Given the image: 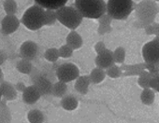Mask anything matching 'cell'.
<instances>
[{
  "label": "cell",
  "instance_id": "obj_1",
  "mask_svg": "<svg viewBox=\"0 0 159 123\" xmlns=\"http://www.w3.org/2000/svg\"><path fill=\"white\" fill-rule=\"evenodd\" d=\"M136 21L134 26L137 28H145L153 23L159 11V6L154 0H141L135 6Z\"/></svg>",
  "mask_w": 159,
  "mask_h": 123
},
{
  "label": "cell",
  "instance_id": "obj_2",
  "mask_svg": "<svg viewBox=\"0 0 159 123\" xmlns=\"http://www.w3.org/2000/svg\"><path fill=\"white\" fill-rule=\"evenodd\" d=\"M75 8L84 18L98 19L106 13L104 0H75Z\"/></svg>",
  "mask_w": 159,
  "mask_h": 123
},
{
  "label": "cell",
  "instance_id": "obj_3",
  "mask_svg": "<svg viewBox=\"0 0 159 123\" xmlns=\"http://www.w3.org/2000/svg\"><path fill=\"white\" fill-rule=\"evenodd\" d=\"M136 4L133 0H108L106 3V13L112 20H126L134 11Z\"/></svg>",
  "mask_w": 159,
  "mask_h": 123
},
{
  "label": "cell",
  "instance_id": "obj_4",
  "mask_svg": "<svg viewBox=\"0 0 159 123\" xmlns=\"http://www.w3.org/2000/svg\"><path fill=\"white\" fill-rule=\"evenodd\" d=\"M57 21L65 27L72 30H76L82 23L84 17L81 15L75 7L63 6L55 10Z\"/></svg>",
  "mask_w": 159,
  "mask_h": 123
},
{
  "label": "cell",
  "instance_id": "obj_5",
  "mask_svg": "<svg viewBox=\"0 0 159 123\" xmlns=\"http://www.w3.org/2000/svg\"><path fill=\"white\" fill-rule=\"evenodd\" d=\"M44 11L45 9H43L38 4H35L25 11L20 22L27 29L31 31H37L42 26H44Z\"/></svg>",
  "mask_w": 159,
  "mask_h": 123
},
{
  "label": "cell",
  "instance_id": "obj_6",
  "mask_svg": "<svg viewBox=\"0 0 159 123\" xmlns=\"http://www.w3.org/2000/svg\"><path fill=\"white\" fill-rule=\"evenodd\" d=\"M56 78L59 81L68 83L76 80L80 76L79 67L72 63H62L55 71Z\"/></svg>",
  "mask_w": 159,
  "mask_h": 123
},
{
  "label": "cell",
  "instance_id": "obj_7",
  "mask_svg": "<svg viewBox=\"0 0 159 123\" xmlns=\"http://www.w3.org/2000/svg\"><path fill=\"white\" fill-rule=\"evenodd\" d=\"M142 57L144 63L159 66V40L152 39L142 47Z\"/></svg>",
  "mask_w": 159,
  "mask_h": 123
},
{
  "label": "cell",
  "instance_id": "obj_8",
  "mask_svg": "<svg viewBox=\"0 0 159 123\" xmlns=\"http://www.w3.org/2000/svg\"><path fill=\"white\" fill-rule=\"evenodd\" d=\"M20 57L21 59L28 60L33 62L39 54V46L36 42L27 40L25 41L20 47Z\"/></svg>",
  "mask_w": 159,
  "mask_h": 123
},
{
  "label": "cell",
  "instance_id": "obj_9",
  "mask_svg": "<svg viewBox=\"0 0 159 123\" xmlns=\"http://www.w3.org/2000/svg\"><path fill=\"white\" fill-rule=\"evenodd\" d=\"M20 23L21 22L16 15H6L1 20V23H0L1 32L6 36L11 35L18 30Z\"/></svg>",
  "mask_w": 159,
  "mask_h": 123
},
{
  "label": "cell",
  "instance_id": "obj_10",
  "mask_svg": "<svg viewBox=\"0 0 159 123\" xmlns=\"http://www.w3.org/2000/svg\"><path fill=\"white\" fill-rule=\"evenodd\" d=\"M95 64L97 67L102 68V69H107L108 67L114 65L113 61V56H112V50L106 49L105 50L98 53L97 57L95 58Z\"/></svg>",
  "mask_w": 159,
  "mask_h": 123
},
{
  "label": "cell",
  "instance_id": "obj_11",
  "mask_svg": "<svg viewBox=\"0 0 159 123\" xmlns=\"http://www.w3.org/2000/svg\"><path fill=\"white\" fill-rule=\"evenodd\" d=\"M32 85H34L36 87V89L39 91V92L40 93L41 96L50 95L52 92V82L42 75H40L37 79H35L34 82L32 83Z\"/></svg>",
  "mask_w": 159,
  "mask_h": 123
},
{
  "label": "cell",
  "instance_id": "obj_12",
  "mask_svg": "<svg viewBox=\"0 0 159 123\" xmlns=\"http://www.w3.org/2000/svg\"><path fill=\"white\" fill-rule=\"evenodd\" d=\"M0 92H1L2 98L7 102L14 101L18 97V91H16L14 85L6 80L0 84Z\"/></svg>",
  "mask_w": 159,
  "mask_h": 123
},
{
  "label": "cell",
  "instance_id": "obj_13",
  "mask_svg": "<svg viewBox=\"0 0 159 123\" xmlns=\"http://www.w3.org/2000/svg\"><path fill=\"white\" fill-rule=\"evenodd\" d=\"M40 97H41L40 93L36 89V87L32 84L30 86H27L25 89V91L22 92V99L24 103H25L26 104L31 105L36 104L40 99Z\"/></svg>",
  "mask_w": 159,
  "mask_h": 123
},
{
  "label": "cell",
  "instance_id": "obj_14",
  "mask_svg": "<svg viewBox=\"0 0 159 123\" xmlns=\"http://www.w3.org/2000/svg\"><path fill=\"white\" fill-rule=\"evenodd\" d=\"M66 44L69 46L73 50L81 49L84 45V39L79 33L72 30L66 37Z\"/></svg>",
  "mask_w": 159,
  "mask_h": 123
},
{
  "label": "cell",
  "instance_id": "obj_15",
  "mask_svg": "<svg viewBox=\"0 0 159 123\" xmlns=\"http://www.w3.org/2000/svg\"><path fill=\"white\" fill-rule=\"evenodd\" d=\"M90 85H91V81H90L88 75L79 76V78L75 80L74 88H75L76 91H78L80 94L85 95V94H87V92L89 91Z\"/></svg>",
  "mask_w": 159,
  "mask_h": 123
},
{
  "label": "cell",
  "instance_id": "obj_16",
  "mask_svg": "<svg viewBox=\"0 0 159 123\" xmlns=\"http://www.w3.org/2000/svg\"><path fill=\"white\" fill-rule=\"evenodd\" d=\"M61 107L66 111H74L79 106V101L77 97H75L72 94H66L64 97L61 98L60 101Z\"/></svg>",
  "mask_w": 159,
  "mask_h": 123
},
{
  "label": "cell",
  "instance_id": "obj_17",
  "mask_svg": "<svg viewBox=\"0 0 159 123\" xmlns=\"http://www.w3.org/2000/svg\"><path fill=\"white\" fill-rule=\"evenodd\" d=\"M12 116L5 99L0 101V123H11Z\"/></svg>",
  "mask_w": 159,
  "mask_h": 123
},
{
  "label": "cell",
  "instance_id": "obj_18",
  "mask_svg": "<svg viewBox=\"0 0 159 123\" xmlns=\"http://www.w3.org/2000/svg\"><path fill=\"white\" fill-rule=\"evenodd\" d=\"M35 1L43 9L46 8L51 10H57L60 7L65 6L67 0H35Z\"/></svg>",
  "mask_w": 159,
  "mask_h": 123
},
{
  "label": "cell",
  "instance_id": "obj_19",
  "mask_svg": "<svg viewBox=\"0 0 159 123\" xmlns=\"http://www.w3.org/2000/svg\"><path fill=\"white\" fill-rule=\"evenodd\" d=\"M67 91V84L62 81L57 80L56 82L52 83V92L51 94L56 98H62L66 94Z\"/></svg>",
  "mask_w": 159,
  "mask_h": 123
},
{
  "label": "cell",
  "instance_id": "obj_20",
  "mask_svg": "<svg viewBox=\"0 0 159 123\" xmlns=\"http://www.w3.org/2000/svg\"><path fill=\"white\" fill-rule=\"evenodd\" d=\"M15 67H16L17 71H19L20 73H22L24 75H29L32 72V70L34 68V66H33L31 61L25 60V59H20L19 61L16 62Z\"/></svg>",
  "mask_w": 159,
  "mask_h": 123
},
{
  "label": "cell",
  "instance_id": "obj_21",
  "mask_svg": "<svg viewBox=\"0 0 159 123\" xmlns=\"http://www.w3.org/2000/svg\"><path fill=\"white\" fill-rule=\"evenodd\" d=\"M39 69L40 70L42 76H44L45 78H47L53 83V79L56 78V75H55V69L53 68L52 64L49 63V62H46V63H43L41 65V66Z\"/></svg>",
  "mask_w": 159,
  "mask_h": 123
},
{
  "label": "cell",
  "instance_id": "obj_22",
  "mask_svg": "<svg viewBox=\"0 0 159 123\" xmlns=\"http://www.w3.org/2000/svg\"><path fill=\"white\" fill-rule=\"evenodd\" d=\"M88 76H89V78H90L91 83H93V84H99V83H101L105 79V78H106V72H105L104 69L96 66L91 71L90 75H88Z\"/></svg>",
  "mask_w": 159,
  "mask_h": 123
},
{
  "label": "cell",
  "instance_id": "obj_23",
  "mask_svg": "<svg viewBox=\"0 0 159 123\" xmlns=\"http://www.w3.org/2000/svg\"><path fill=\"white\" fill-rule=\"evenodd\" d=\"M155 92L152 89H143L140 93V101L145 105H151L154 102Z\"/></svg>",
  "mask_w": 159,
  "mask_h": 123
},
{
  "label": "cell",
  "instance_id": "obj_24",
  "mask_svg": "<svg viewBox=\"0 0 159 123\" xmlns=\"http://www.w3.org/2000/svg\"><path fill=\"white\" fill-rule=\"evenodd\" d=\"M44 115L39 109H32L27 113V120L29 123H43Z\"/></svg>",
  "mask_w": 159,
  "mask_h": 123
},
{
  "label": "cell",
  "instance_id": "obj_25",
  "mask_svg": "<svg viewBox=\"0 0 159 123\" xmlns=\"http://www.w3.org/2000/svg\"><path fill=\"white\" fill-rule=\"evenodd\" d=\"M125 49L123 47H118L112 51L113 61L116 65H123L125 61Z\"/></svg>",
  "mask_w": 159,
  "mask_h": 123
},
{
  "label": "cell",
  "instance_id": "obj_26",
  "mask_svg": "<svg viewBox=\"0 0 159 123\" xmlns=\"http://www.w3.org/2000/svg\"><path fill=\"white\" fill-rule=\"evenodd\" d=\"M57 21L56 18V12L55 10L46 9L44 11V18H43V23L44 25H53Z\"/></svg>",
  "mask_w": 159,
  "mask_h": 123
},
{
  "label": "cell",
  "instance_id": "obj_27",
  "mask_svg": "<svg viewBox=\"0 0 159 123\" xmlns=\"http://www.w3.org/2000/svg\"><path fill=\"white\" fill-rule=\"evenodd\" d=\"M43 56H44L45 60L51 64L55 63V62H57L60 58L58 49H56V48H50V49H46L43 53Z\"/></svg>",
  "mask_w": 159,
  "mask_h": 123
},
{
  "label": "cell",
  "instance_id": "obj_28",
  "mask_svg": "<svg viewBox=\"0 0 159 123\" xmlns=\"http://www.w3.org/2000/svg\"><path fill=\"white\" fill-rule=\"evenodd\" d=\"M3 9L6 15H15L18 11V5L15 0H4Z\"/></svg>",
  "mask_w": 159,
  "mask_h": 123
},
{
  "label": "cell",
  "instance_id": "obj_29",
  "mask_svg": "<svg viewBox=\"0 0 159 123\" xmlns=\"http://www.w3.org/2000/svg\"><path fill=\"white\" fill-rule=\"evenodd\" d=\"M152 77L150 75V73L147 70H144L138 78V85L142 88V89H149L150 88V80H151Z\"/></svg>",
  "mask_w": 159,
  "mask_h": 123
},
{
  "label": "cell",
  "instance_id": "obj_30",
  "mask_svg": "<svg viewBox=\"0 0 159 123\" xmlns=\"http://www.w3.org/2000/svg\"><path fill=\"white\" fill-rule=\"evenodd\" d=\"M105 72H106V76H108L111 78H121L123 76L122 69L116 64H114L111 66L105 69Z\"/></svg>",
  "mask_w": 159,
  "mask_h": 123
},
{
  "label": "cell",
  "instance_id": "obj_31",
  "mask_svg": "<svg viewBox=\"0 0 159 123\" xmlns=\"http://www.w3.org/2000/svg\"><path fill=\"white\" fill-rule=\"evenodd\" d=\"M120 68L123 72H131V71H139L142 72L145 70V63H139L135 65H125L123 64L120 66Z\"/></svg>",
  "mask_w": 159,
  "mask_h": 123
},
{
  "label": "cell",
  "instance_id": "obj_32",
  "mask_svg": "<svg viewBox=\"0 0 159 123\" xmlns=\"http://www.w3.org/2000/svg\"><path fill=\"white\" fill-rule=\"evenodd\" d=\"M58 52H59V57L60 58L67 59V58H70L73 55L74 50L69 46H67L66 44H65V45L61 46L58 49Z\"/></svg>",
  "mask_w": 159,
  "mask_h": 123
},
{
  "label": "cell",
  "instance_id": "obj_33",
  "mask_svg": "<svg viewBox=\"0 0 159 123\" xmlns=\"http://www.w3.org/2000/svg\"><path fill=\"white\" fill-rule=\"evenodd\" d=\"M145 34L147 36H158L159 35V23H152L144 28Z\"/></svg>",
  "mask_w": 159,
  "mask_h": 123
},
{
  "label": "cell",
  "instance_id": "obj_34",
  "mask_svg": "<svg viewBox=\"0 0 159 123\" xmlns=\"http://www.w3.org/2000/svg\"><path fill=\"white\" fill-rule=\"evenodd\" d=\"M112 30V27L111 24H99L98 25V33L101 36L103 35H106L110 32H111Z\"/></svg>",
  "mask_w": 159,
  "mask_h": 123
},
{
  "label": "cell",
  "instance_id": "obj_35",
  "mask_svg": "<svg viewBox=\"0 0 159 123\" xmlns=\"http://www.w3.org/2000/svg\"><path fill=\"white\" fill-rule=\"evenodd\" d=\"M98 24H111L112 18L109 14L104 13L98 19Z\"/></svg>",
  "mask_w": 159,
  "mask_h": 123
},
{
  "label": "cell",
  "instance_id": "obj_36",
  "mask_svg": "<svg viewBox=\"0 0 159 123\" xmlns=\"http://www.w3.org/2000/svg\"><path fill=\"white\" fill-rule=\"evenodd\" d=\"M150 89L154 92H159V76L156 78H152L150 80Z\"/></svg>",
  "mask_w": 159,
  "mask_h": 123
},
{
  "label": "cell",
  "instance_id": "obj_37",
  "mask_svg": "<svg viewBox=\"0 0 159 123\" xmlns=\"http://www.w3.org/2000/svg\"><path fill=\"white\" fill-rule=\"evenodd\" d=\"M145 70H147L149 73H158L159 68L157 65L153 64H146L145 63Z\"/></svg>",
  "mask_w": 159,
  "mask_h": 123
},
{
  "label": "cell",
  "instance_id": "obj_38",
  "mask_svg": "<svg viewBox=\"0 0 159 123\" xmlns=\"http://www.w3.org/2000/svg\"><path fill=\"white\" fill-rule=\"evenodd\" d=\"M94 49H95V51H96V52H97V54H98V53H99V52H101V51L105 50L107 48H106V45H105V43H104V42H102V41H98V43H96V45H95Z\"/></svg>",
  "mask_w": 159,
  "mask_h": 123
},
{
  "label": "cell",
  "instance_id": "obj_39",
  "mask_svg": "<svg viewBox=\"0 0 159 123\" xmlns=\"http://www.w3.org/2000/svg\"><path fill=\"white\" fill-rule=\"evenodd\" d=\"M8 59V54L5 52V50L0 49V66H2Z\"/></svg>",
  "mask_w": 159,
  "mask_h": 123
},
{
  "label": "cell",
  "instance_id": "obj_40",
  "mask_svg": "<svg viewBox=\"0 0 159 123\" xmlns=\"http://www.w3.org/2000/svg\"><path fill=\"white\" fill-rule=\"evenodd\" d=\"M14 87H15V89H16V91H17L18 92H23V91H25V89L26 88V86H25L23 82H18V83H16V85H14Z\"/></svg>",
  "mask_w": 159,
  "mask_h": 123
},
{
  "label": "cell",
  "instance_id": "obj_41",
  "mask_svg": "<svg viewBox=\"0 0 159 123\" xmlns=\"http://www.w3.org/2000/svg\"><path fill=\"white\" fill-rule=\"evenodd\" d=\"M4 80H5V76H4L3 70L1 69V67H0V84H1Z\"/></svg>",
  "mask_w": 159,
  "mask_h": 123
},
{
  "label": "cell",
  "instance_id": "obj_42",
  "mask_svg": "<svg viewBox=\"0 0 159 123\" xmlns=\"http://www.w3.org/2000/svg\"><path fill=\"white\" fill-rule=\"evenodd\" d=\"M154 39H156V40H159V35H158V36H155Z\"/></svg>",
  "mask_w": 159,
  "mask_h": 123
},
{
  "label": "cell",
  "instance_id": "obj_43",
  "mask_svg": "<svg viewBox=\"0 0 159 123\" xmlns=\"http://www.w3.org/2000/svg\"><path fill=\"white\" fill-rule=\"evenodd\" d=\"M1 99H2V96H1V92H0V101H1Z\"/></svg>",
  "mask_w": 159,
  "mask_h": 123
},
{
  "label": "cell",
  "instance_id": "obj_44",
  "mask_svg": "<svg viewBox=\"0 0 159 123\" xmlns=\"http://www.w3.org/2000/svg\"><path fill=\"white\" fill-rule=\"evenodd\" d=\"M154 1H159V0H154Z\"/></svg>",
  "mask_w": 159,
  "mask_h": 123
},
{
  "label": "cell",
  "instance_id": "obj_45",
  "mask_svg": "<svg viewBox=\"0 0 159 123\" xmlns=\"http://www.w3.org/2000/svg\"><path fill=\"white\" fill-rule=\"evenodd\" d=\"M158 68H159V66H158Z\"/></svg>",
  "mask_w": 159,
  "mask_h": 123
},
{
  "label": "cell",
  "instance_id": "obj_46",
  "mask_svg": "<svg viewBox=\"0 0 159 123\" xmlns=\"http://www.w3.org/2000/svg\"><path fill=\"white\" fill-rule=\"evenodd\" d=\"M158 13H159V11H158Z\"/></svg>",
  "mask_w": 159,
  "mask_h": 123
}]
</instances>
